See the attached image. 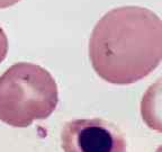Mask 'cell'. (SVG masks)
I'll use <instances>...</instances> for the list:
<instances>
[{"instance_id": "6da1fadb", "label": "cell", "mask_w": 162, "mask_h": 152, "mask_svg": "<svg viewBox=\"0 0 162 152\" xmlns=\"http://www.w3.org/2000/svg\"><path fill=\"white\" fill-rule=\"evenodd\" d=\"M89 59L96 73L109 83L140 81L162 61V19L138 6L112 9L92 29Z\"/></svg>"}, {"instance_id": "7a4b0ae2", "label": "cell", "mask_w": 162, "mask_h": 152, "mask_svg": "<svg viewBox=\"0 0 162 152\" xmlns=\"http://www.w3.org/2000/svg\"><path fill=\"white\" fill-rule=\"evenodd\" d=\"M59 103L58 85L41 66L19 62L0 77V121L14 128H27L46 119Z\"/></svg>"}, {"instance_id": "3957f363", "label": "cell", "mask_w": 162, "mask_h": 152, "mask_svg": "<svg viewBox=\"0 0 162 152\" xmlns=\"http://www.w3.org/2000/svg\"><path fill=\"white\" fill-rule=\"evenodd\" d=\"M61 145L64 152H127L121 130L100 118L65 123L61 132Z\"/></svg>"}, {"instance_id": "277c9868", "label": "cell", "mask_w": 162, "mask_h": 152, "mask_svg": "<svg viewBox=\"0 0 162 152\" xmlns=\"http://www.w3.org/2000/svg\"><path fill=\"white\" fill-rule=\"evenodd\" d=\"M141 116L148 128L162 133V76L143 95L141 100Z\"/></svg>"}, {"instance_id": "5b68a950", "label": "cell", "mask_w": 162, "mask_h": 152, "mask_svg": "<svg viewBox=\"0 0 162 152\" xmlns=\"http://www.w3.org/2000/svg\"><path fill=\"white\" fill-rule=\"evenodd\" d=\"M8 52V38L6 36L4 29L0 27V63L7 57Z\"/></svg>"}, {"instance_id": "8992f818", "label": "cell", "mask_w": 162, "mask_h": 152, "mask_svg": "<svg viewBox=\"0 0 162 152\" xmlns=\"http://www.w3.org/2000/svg\"><path fill=\"white\" fill-rule=\"evenodd\" d=\"M21 0H0V9L8 8L10 6L16 5L17 2H19Z\"/></svg>"}, {"instance_id": "52a82bcc", "label": "cell", "mask_w": 162, "mask_h": 152, "mask_svg": "<svg viewBox=\"0 0 162 152\" xmlns=\"http://www.w3.org/2000/svg\"><path fill=\"white\" fill-rule=\"evenodd\" d=\"M155 152H162V145H161V147H159V148L157 149V151H155Z\"/></svg>"}]
</instances>
